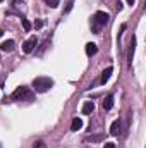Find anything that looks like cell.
<instances>
[{
    "label": "cell",
    "instance_id": "obj_7",
    "mask_svg": "<svg viewBox=\"0 0 146 148\" xmlns=\"http://www.w3.org/2000/svg\"><path fill=\"white\" fill-rule=\"evenodd\" d=\"M14 45H16L14 40H7V41H3V43L0 45V50H2V52H10V50L14 48Z\"/></svg>",
    "mask_w": 146,
    "mask_h": 148
},
{
    "label": "cell",
    "instance_id": "obj_13",
    "mask_svg": "<svg viewBox=\"0 0 146 148\" xmlns=\"http://www.w3.org/2000/svg\"><path fill=\"white\" fill-rule=\"evenodd\" d=\"M23 28H24L26 31H29V29H31V24H29V21H28V19H24V17H23Z\"/></svg>",
    "mask_w": 146,
    "mask_h": 148
},
{
    "label": "cell",
    "instance_id": "obj_16",
    "mask_svg": "<svg viewBox=\"0 0 146 148\" xmlns=\"http://www.w3.org/2000/svg\"><path fill=\"white\" fill-rule=\"evenodd\" d=\"M35 148H43V141H36L35 143Z\"/></svg>",
    "mask_w": 146,
    "mask_h": 148
},
{
    "label": "cell",
    "instance_id": "obj_6",
    "mask_svg": "<svg viewBox=\"0 0 146 148\" xmlns=\"http://www.w3.org/2000/svg\"><path fill=\"white\" fill-rule=\"evenodd\" d=\"M134 52H136V38L132 36V40H131V45H129V52H127V60H129V66L132 64V57H134Z\"/></svg>",
    "mask_w": 146,
    "mask_h": 148
},
{
    "label": "cell",
    "instance_id": "obj_10",
    "mask_svg": "<svg viewBox=\"0 0 146 148\" xmlns=\"http://www.w3.org/2000/svg\"><path fill=\"white\" fill-rule=\"evenodd\" d=\"M112 107H113V95H107V98L103 100V109L110 110Z\"/></svg>",
    "mask_w": 146,
    "mask_h": 148
},
{
    "label": "cell",
    "instance_id": "obj_18",
    "mask_svg": "<svg viewBox=\"0 0 146 148\" xmlns=\"http://www.w3.org/2000/svg\"><path fill=\"white\" fill-rule=\"evenodd\" d=\"M35 26H36V28H41V26H43V21H36Z\"/></svg>",
    "mask_w": 146,
    "mask_h": 148
},
{
    "label": "cell",
    "instance_id": "obj_20",
    "mask_svg": "<svg viewBox=\"0 0 146 148\" xmlns=\"http://www.w3.org/2000/svg\"><path fill=\"white\" fill-rule=\"evenodd\" d=\"M2 2H3V0H0V3H2Z\"/></svg>",
    "mask_w": 146,
    "mask_h": 148
},
{
    "label": "cell",
    "instance_id": "obj_15",
    "mask_svg": "<svg viewBox=\"0 0 146 148\" xmlns=\"http://www.w3.org/2000/svg\"><path fill=\"white\" fill-rule=\"evenodd\" d=\"M71 9H72V0H69V2H67V5H65V10H64V12H71Z\"/></svg>",
    "mask_w": 146,
    "mask_h": 148
},
{
    "label": "cell",
    "instance_id": "obj_1",
    "mask_svg": "<svg viewBox=\"0 0 146 148\" xmlns=\"http://www.w3.org/2000/svg\"><path fill=\"white\" fill-rule=\"evenodd\" d=\"M52 86H53V81H52L50 77L40 76V77H35V79H33V90H35L36 93H45V91H48Z\"/></svg>",
    "mask_w": 146,
    "mask_h": 148
},
{
    "label": "cell",
    "instance_id": "obj_9",
    "mask_svg": "<svg viewBox=\"0 0 146 148\" xmlns=\"http://www.w3.org/2000/svg\"><path fill=\"white\" fill-rule=\"evenodd\" d=\"M112 73H113V67H107V69L102 73V79H100V83H102V84H105V83H107V81L110 79Z\"/></svg>",
    "mask_w": 146,
    "mask_h": 148
},
{
    "label": "cell",
    "instance_id": "obj_5",
    "mask_svg": "<svg viewBox=\"0 0 146 148\" xmlns=\"http://www.w3.org/2000/svg\"><path fill=\"white\" fill-rule=\"evenodd\" d=\"M120 129H122V122H120V119H117V121L112 124V127H110V134H112V136H119V134H120Z\"/></svg>",
    "mask_w": 146,
    "mask_h": 148
},
{
    "label": "cell",
    "instance_id": "obj_4",
    "mask_svg": "<svg viewBox=\"0 0 146 148\" xmlns=\"http://www.w3.org/2000/svg\"><path fill=\"white\" fill-rule=\"evenodd\" d=\"M24 97H28V88L26 86H19L14 93H12V100H21V98H24Z\"/></svg>",
    "mask_w": 146,
    "mask_h": 148
},
{
    "label": "cell",
    "instance_id": "obj_19",
    "mask_svg": "<svg viewBox=\"0 0 146 148\" xmlns=\"http://www.w3.org/2000/svg\"><path fill=\"white\" fill-rule=\"evenodd\" d=\"M127 3H129V5H132V3H134V0H127Z\"/></svg>",
    "mask_w": 146,
    "mask_h": 148
},
{
    "label": "cell",
    "instance_id": "obj_8",
    "mask_svg": "<svg viewBox=\"0 0 146 148\" xmlns=\"http://www.w3.org/2000/svg\"><path fill=\"white\" fill-rule=\"evenodd\" d=\"M96 52H98L96 43H88V45H86V55H88V57H93Z\"/></svg>",
    "mask_w": 146,
    "mask_h": 148
},
{
    "label": "cell",
    "instance_id": "obj_14",
    "mask_svg": "<svg viewBox=\"0 0 146 148\" xmlns=\"http://www.w3.org/2000/svg\"><path fill=\"white\" fill-rule=\"evenodd\" d=\"M45 2H46V3H48V5H50V7H57V5H59V2H60V0H45Z\"/></svg>",
    "mask_w": 146,
    "mask_h": 148
},
{
    "label": "cell",
    "instance_id": "obj_2",
    "mask_svg": "<svg viewBox=\"0 0 146 148\" xmlns=\"http://www.w3.org/2000/svg\"><path fill=\"white\" fill-rule=\"evenodd\" d=\"M108 14L107 12H103V10H98L95 16H93V31L95 33H98V29L102 28V26H105L107 23H108Z\"/></svg>",
    "mask_w": 146,
    "mask_h": 148
},
{
    "label": "cell",
    "instance_id": "obj_3",
    "mask_svg": "<svg viewBox=\"0 0 146 148\" xmlns=\"http://www.w3.org/2000/svg\"><path fill=\"white\" fill-rule=\"evenodd\" d=\"M36 43H38V40L36 36H31V38H28L24 43H23V52L24 53H31L33 50H35V47H36Z\"/></svg>",
    "mask_w": 146,
    "mask_h": 148
},
{
    "label": "cell",
    "instance_id": "obj_11",
    "mask_svg": "<svg viewBox=\"0 0 146 148\" xmlns=\"http://www.w3.org/2000/svg\"><path fill=\"white\" fill-rule=\"evenodd\" d=\"M83 127V121L79 119V117H74L72 122H71V129L72 131H77V129H81Z\"/></svg>",
    "mask_w": 146,
    "mask_h": 148
},
{
    "label": "cell",
    "instance_id": "obj_12",
    "mask_svg": "<svg viewBox=\"0 0 146 148\" xmlns=\"http://www.w3.org/2000/svg\"><path fill=\"white\" fill-rule=\"evenodd\" d=\"M93 110H95V103H93V102H84V105H83V114H91Z\"/></svg>",
    "mask_w": 146,
    "mask_h": 148
},
{
    "label": "cell",
    "instance_id": "obj_17",
    "mask_svg": "<svg viewBox=\"0 0 146 148\" xmlns=\"http://www.w3.org/2000/svg\"><path fill=\"white\" fill-rule=\"evenodd\" d=\"M103 148H115V143H105Z\"/></svg>",
    "mask_w": 146,
    "mask_h": 148
}]
</instances>
